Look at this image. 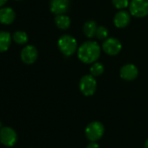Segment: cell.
I'll list each match as a JSON object with an SVG mask.
<instances>
[{
  "mask_svg": "<svg viewBox=\"0 0 148 148\" xmlns=\"http://www.w3.org/2000/svg\"><path fill=\"white\" fill-rule=\"evenodd\" d=\"M104 70H105V66L99 62H94L90 68L91 74L94 77L100 76L101 74L104 72Z\"/></svg>",
  "mask_w": 148,
  "mask_h": 148,
  "instance_id": "e0dca14e",
  "label": "cell"
},
{
  "mask_svg": "<svg viewBox=\"0 0 148 148\" xmlns=\"http://www.w3.org/2000/svg\"><path fill=\"white\" fill-rule=\"evenodd\" d=\"M12 39L14 40L15 43L18 44V45H24L25 43H27L28 41V36L27 33L22 31H18L16 32L13 33L12 35Z\"/></svg>",
  "mask_w": 148,
  "mask_h": 148,
  "instance_id": "2e32d148",
  "label": "cell"
},
{
  "mask_svg": "<svg viewBox=\"0 0 148 148\" xmlns=\"http://www.w3.org/2000/svg\"><path fill=\"white\" fill-rule=\"evenodd\" d=\"M131 21L130 14L125 11H119L117 12L113 18L114 25L117 28H125L126 27Z\"/></svg>",
  "mask_w": 148,
  "mask_h": 148,
  "instance_id": "8fae6325",
  "label": "cell"
},
{
  "mask_svg": "<svg viewBox=\"0 0 148 148\" xmlns=\"http://www.w3.org/2000/svg\"><path fill=\"white\" fill-rule=\"evenodd\" d=\"M97 29H98V25H97L96 22L92 21V20L87 21L84 25V27H83L84 33L86 34V36L87 38H92L96 36Z\"/></svg>",
  "mask_w": 148,
  "mask_h": 148,
  "instance_id": "9a60e30c",
  "label": "cell"
},
{
  "mask_svg": "<svg viewBox=\"0 0 148 148\" xmlns=\"http://www.w3.org/2000/svg\"><path fill=\"white\" fill-rule=\"evenodd\" d=\"M129 0H112V5L116 9L123 10L129 5Z\"/></svg>",
  "mask_w": 148,
  "mask_h": 148,
  "instance_id": "d6986e66",
  "label": "cell"
},
{
  "mask_svg": "<svg viewBox=\"0 0 148 148\" xmlns=\"http://www.w3.org/2000/svg\"><path fill=\"white\" fill-rule=\"evenodd\" d=\"M97 89V81L94 76L85 75L81 78L79 81V90L86 97L92 96L95 93Z\"/></svg>",
  "mask_w": 148,
  "mask_h": 148,
  "instance_id": "277c9868",
  "label": "cell"
},
{
  "mask_svg": "<svg viewBox=\"0 0 148 148\" xmlns=\"http://www.w3.org/2000/svg\"><path fill=\"white\" fill-rule=\"evenodd\" d=\"M2 128V123H1V121H0V129Z\"/></svg>",
  "mask_w": 148,
  "mask_h": 148,
  "instance_id": "603a6c76",
  "label": "cell"
},
{
  "mask_svg": "<svg viewBox=\"0 0 148 148\" xmlns=\"http://www.w3.org/2000/svg\"><path fill=\"white\" fill-rule=\"evenodd\" d=\"M85 133L90 141H98L105 133V126L99 121H92L86 127Z\"/></svg>",
  "mask_w": 148,
  "mask_h": 148,
  "instance_id": "3957f363",
  "label": "cell"
},
{
  "mask_svg": "<svg viewBox=\"0 0 148 148\" xmlns=\"http://www.w3.org/2000/svg\"><path fill=\"white\" fill-rule=\"evenodd\" d=\"M129 9L133 17L144 18L148 15V0H132Z\"/></svg>",
  "mask_w": 148,
  "mask_h": 148,
  "instance_id": "5b68a950",
  "label": "cell"
},
{
  "mask_svg": "<svg viewBox=\"0 0 148 148\" xmlns=\"http://www.w3.org/2000/svg\"><path fill=\"white\" fill-rule=\"evenodd\" d=\"M15 12L10 7L0 9V23L4 25H11L15 19Z\"/></svg>",
  "mask_w": 148,
  "mask_h": 148,
  "instance_id": "7c38bea8",
  "label": "cell"
},
{
  "mask_svg": "<svg viewBox=\"0 0 148 148\" xmlns=\"http://www.w3.org/2000/svg\"><path fill=\"white\" fill-rule=\"evenodd\" d=\"M55 24L58 28L61 30H66L71 25V18L64 14H59L55 17Z\"/></svg>",
  "mask_w": 148,
  "mask_h": 148,
  "instance_id": "5bb4252c",
  "label": "cell"
},
{
  "mask_svg": "<svg viewBox=\"0 0 148 148\" xmlns=\"http://www.w3.org/2000/svg\"><path fill=\"white\" fill-rule=\"evenodd\" d=\"M12 43V36L8 32H0V52L6 51Z\"/></svg>",
  "mask_w": 148,
  "mask_h": 148,
  "instance_id": "4fadbf2b",
  "label": "cell"
},
{
  "mask_svg": "<svg viewBox=\"0 0 148 148\" xmlns=\"http://www.w3.org/2000/svg\"><path fill=\"white\" fill-rule=\"evenodd\" d=\"M38 50L33 45H26L21 51V59L26 64H33L38 58Z\"/></svg>",
  "mask_w": 148,
  "mask_h": 148,
  "instance_id": "ba28073f",
  "label": "cell"
},
{
  "mask_svg": "<svg viewBox=\"0 0 148 148\" xmlns=\"http://www.w3.org/2000/svg\"><path fill=\"white\" fill-rule=\"evenodd\" d=\"M109 35V32H108V29L105 26H99L98 29H97V32H96V37L99 38V39H106L107 37Z\"/></svg>",
  "mask_w": 148,
  "mask_h": 148,
  "instance_id": "ac0fdd59",
  "label": "cell"
},
{
  "mask_svg": "<svg viewBox=\"0 0 148 148\" xmlns=\"http://www.w3.org/2000/svg\"><path fill=\"white\" fill-rule=\"evenodd\" d=\"M8 0H0V7L4 6L6 3H7Z\"/></svg>",
  "mask_w": 148,
  "mask_h": 148,
  "instance_id": "44dd1931",
  "label": "cell"
},
{
  "mask_svg": "<svg viewBox=\"0 0 148 148\" xmlns=\"http://www.w3.org/2000/svg\"><path fill=\"white\" fill-rule=\"evenodd\" d=\"M100 56V47L95 41L83 43L78 49V57L85 64H93Z\"/></svg>",
  "mask_w": 148,
  "mask_h": 148,
  "instance_id": "6da1fadb",
  "label": "cell"
},
{
  "mask_svg": "<svg viewBox=\"0 0 148 148\" xmlns=\"http://www.w3.org/2000/svg\"><path fill=\"white\" fill-rule=\"evenodd\" d=\"M102 48L106 54L111 56H115L120 52L122 49V45L119 39L115 38H109L104 41L102 45Z\"/></svg>",
  "mask_w": 148,
  "mask_h": 148,
  "instance_id": "52a82bcc",
  "label": "cell"
},
{
  "mask_svg": "<svg viewBox=\"0 0 148 148\" xmlns=\"http://www.w3.org/2000/svg\"><path fill=\"white\" fill-rule=\"evenodd\" d=\"M145 148H148V138L145 142Z\"/></svg>",
  "mask_w": 148,
  "mask_h": 148,
  "instance_id": "7402d4cb",
  "label": "cell"
},
{
  "mask_svg": "<svg viewBox=\"0 0 148 148\" xmlns=\"http://www.w3.org/2000/svg\"><path fill=\"white\" fill-rule=\"evenodd\" d=\"M18 140L17 132L11 127L5 126L0 129V142L4 145L11 147L13 146Z\"/></svg>",
  "mask_w": 148,
  "mask_h": 148,
  "instance_id": "8992f818",
  "label": "cell"
},
{
  "mask_svg": "<svg viewBox=\"0 0 148 148\" xmlns=\"http://www.w3.org/2000/svg\"><path fill=\"white\" fill-rule=\"evenodd\" d=\"M86 148H99V144L96 141H91L87 145Z\"/></svg>",
  "mask_w": 148,
  "mask_h": 148,
  "instance_id": "ffe728a7",
  "label": "cell"
},
{
  "mask_svg": "<svg viewBox=\"0 0 148 148\" xmlns=\"http://www.w3.org/2000/svg\"><path fill=\"white\" fill-rule=\"evenodd\" d=\"M58 46L60 51L66 57L71 56L77 51V40L71 35H63L58 41Z\"/></svg>",
  "mask_w": 148,
  "mask_h": 148,
  "instance_id": "7a4b0ae2",
  "label": "cell"
},
{
  "mask_svg": "<svg viewBox=\"0 0 148 148\" xmlns=\"http://www.w3.org/2000/svg\"><path fill=\"white\" fill-rule=\"evenodd\" d=\"M138 74V68L132 64H126L120 69V77L126 81L134 80Z\"/></svg>",
  "mask_w": 148,
  "mask_h": 148,
  "instance_id": "9c48e42d",
  "label": "cell"
},
{
  "mask_svg": "<svg viewBox=\"0 0 148 148\" xmlns=\"http://www.w3.org/2000/svg\"><path fill=\"white\" fill-rule=\"evenodd\" d=\"M70 6V0H51V12L56 15L64 14Z\"/></svg>",
  "mask_w": 148,
  "mask_h": 148,
  "instance_id": "30bf717a",
  "label": "cell"
}]
</instances>
